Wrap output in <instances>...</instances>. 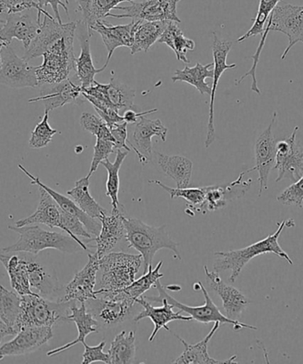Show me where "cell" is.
<instances>
[{"instance_id": "6da1fadb", "label": "cell", "mask_w": 303, "mask_h": 364, "mask_svg": "<svg viewBox=\"0 0 303 364\" xmlns=\"http://www.w3.org/2000/svg\"><path fill=\"white\" fill-rule=\"evenodd\" d=\"M270 31H278L285 35L288 38V46L285 48L281 59L285 60L294 45L302 42L303 43V6H296L289 4V3L280 0L277 3L276 8L271 13L269 22H268L262 35V38L256 49L255 55H253V66L248 73H245L241 79L236 81L235 85L241 84L246 77H252L251 90L257 95H260V90L257 82V66L260 61V56L262 54L264 46H265L266 38Z\"/></svg>"}, {"instance_id": "7a4b0ae2", "label": "cell", "mask_w": 303, "mask_h": 364, "mask_svg": "<svg viewBox=\"0 0 303 364\" xmlns=\"http://www.w3.org/2000/svg\"><path fill=\"white\" fill-rule=\"evenodd\" d=\"M287 226H288V228H294L295 226L294 221L292 219H285L272 235H270L266 238L246 247L244 249L214 253L216 261L214 264V270L219 274L230 271L231 275L228 280L231 282H235L250 261L257 256L268 253L275 254V255L281 257L292 266L294 262H292L291 257H289L287 252H284V250L280 245V242H278L282 232Z\"/></svg>"}, {"instance_id": "3957f363", "label": "cell", "mask_w": 303, "mask_h": 364, "mask_svg": "<svg viewBox=\"0 0 303 364\" xmlns=\"http://www.w3.org/2000/svg\"><path fill=\"white\" fill-rule=\"evenodd\" d=\"M126 229V240L128 248L138 252L143 259V272L147 273L155 255L160 250L167 249L174 252L175 259L182 260L178 245L169 235L165 225L155 228L136 218L124 217Z\"/></svg>"}, {"instance_id": "277c9868", "label": "cell", "mask_w": 303, "mask_h": 364, "mask_svg": "<svg viewBox=\"0 0 303 364\" xmlns=\"http://www.w3.org/2000/svg\"><path fill=\"white\" fill-rule=\"evenodd\" d=\"M9 230L18 233L19 239L15 245L1 250L2 253L26 252L38 255L45 250H56L62 253H77L84 250L82 246L69 235L50 232L38 225L9 226Z\"/></svg>"}, {"instance_id": "5b68a950", "label": "cell", "mask_w": 303, "mask_h": 364, "mask_svg": "<svg viewBox=\"0 0 303 364\" xmlns=\"http://www.w3.org/2000/svg\"><path fill=\"white\" fill-rule=\"evenodd\" d=\"M75 34L60 38L43 55V63L37 66L40 86L62 82L76 73V56L74 55Z\"/></svg>"}, {"instance_id": "8992f818", "label": "cell", "mask_w": 303, "mask_h": 364, "mask_svg": "<svg viewBox=\"0 0 303 364\" xmlns=\"http://www.w3.org/2000/svg\"><path fill=\"white\" fill-rule=\"evenodd\" d=\"M143 256L111 252L99 261V284L104 291H119L131 285L143 266Z\"/></svg>"}, {"instance_id": "52a82bcc", "label": "cell", "mask_w": 303, "mask_h": 364, "mask_svg": "<svg viewBox=\"0 0 303 364\" xmlns=\"http://www.w3.org/2000/svg\"><path fill=\"white\" fill-rule=\"evenodd\" d=\"M72 301H52L40 294L22 296V312L17 326L21 331L29 327H54L67 321Z\"/></svg>"}, {"instance_id": "ba28073f", "label": "cell", "mask_w": 303, "mask_h": 364, "mask_svg": "<svg viewBox=\"0 0 303 364\" xmlns=\"http://www.w3.org/2000/svg\"><path fill=\"white\" fill-rule=\"evenodd\" d=\"M199 286L201 291L203 292L204 298H205V304L200 306H189L184 305L181 302L177 301L175 299L172 298V296L169 295L161 284L160 280H158L155 284V288L158 291V296H144L148 301L156 302L158 299H165L167 301L174 306L175 309H178L181 312L188 314L189 316L192 317L194 321L201 323H216L219 321L221 324H231L234 327V331H241L243 328H248L250 330L257 331V328L252 325L243 323L241 321L231 320L224 314H221L219 309H218L216 304L214 303L212 299H211L209 291L204 287L201 282H197Z\"/></svg>"}, {"instance_id": "9c48e42d", "label": "cell", "mask_w": 303, "mask_h": 364, "mask_svg": "<svg viewBox=\"0 0 303 364\" xmlns=\"http://www.w3.org/2000/svg\"><path fill=\"white\" fill-rule=\"evenodd\" d=\"M0 60V83L2 85L16 90L40 86L37 67L30 65L27 60L17 55L11 45L1 44Z\"/></svg>"}, {"instance_id": "30bf717a", "label": "cell", "mask_w": 303, "mask_h": 364, "mask_svg": "<svg viewBox=\"0 0 303 364\" xmlns=\"http://www.w3.org/2000/svg\"><path fill=\"white\" fill-rule=\"evenodd\" d=\"M179 0H145L137 3L132 2L131 6H117V10H122L124 14L116 15L110 14L108 17L117 19L130 18L135 21L146 22H162L172 21L181 23L177 15V3Z\"/></svg>"}, {"instance_id": "8fae6325", "label": "cell", "mask_w": 303, "mask_h": 364, "mask_svg": "<svg viewBox=\"0 0 303 364\" xmlns=\"http://www.w3.org/2000/svg\"><path fill=\"white\" fill-rule=\"evenodd\" d=\"M82 92L97 99L107 107L115 109L119 114L135 108L133 101L136 98V90L115 77H111L110 83L108 84H100L95 81L91 87L82 88Z\"/></svg>"}, {"instance_id": "7c38bea8", "label": "cell", "mask_w": 303, "mask_h": 364, "mask_svg": "<svg viewBox=\"0 0 303 364\" xmlns=\"http://www.w3.org/2000/svg\"><path fill=\"white\" fill-rule=\"evenodd\" d=\"M298 129L299 127H295L287 139L277 143V160L274 168L278 173L276 182L284 179L296 182L303 176V147L296 143Z\"/></svg>"}, {"instance_id": "4fadbf2b", "label": "cell", "mask_w": 303, "mask_h": 364, "mask_svg": "<svg viewBox=\"0 0 303 364\" xmlns=\"http://www.w3.org/2000/svg\"><path fill=\"white\" fill-rule=\"evenodd\" d=\"M276 119L277 112H275L269 126L257 137L255 144V167L248 169L249 172L258 171L259 196H262L264 190H268L270 172L276 165L277 142L272 132Z\"/></svg>"}, {"instance_id": "5bb4252c", "label": "cell", "mask_w": 303, "mask_h": 364, "mask_svg": "<svg viewBox=\"0 0 303 364\" xmlns=\"http://www.w3.org/2000/svg\"><path fill=\"white\" fill-rule=\"evenodd\" d=\"M99 257L97 253L88 255V262L82 270L77 272L72 282L65 288V294L59 301H79L84 303L97 299V291H94L99 273Z\"/></svg>"}, {"instance_id": "9a60e30c", "label": "cell", "mask_w": 303, "mask_h": 364, "mask_svg": "<svg viewBox=\"0 0 303 364\" xmlns=\"http://www.w3.org/2000/svg\"><path fill=\"white\" fill-rule=\"evenodd\" d=\"M248 173V171L242 172L235 181L225 185L205 186L206 200L196 208L195 212L206 214L209 211L220 210L226 208L231 201L244 197L253 182L252 179L243 181L244 176Z\"/></svg>"}, {"instance_id": "2e32d148", "label": "cell", "mask_w": 303, "mask_h": 364, "mask_svg": "<svg viewBox=\"0 0 303 364\" xmlns=\"http://www.w3.org/2000/svg\"><path fill=\"white\" fill-rule=\"evenodd\" d=\"M214 41L212 45L214 55V80L212 93L210 95L209 119L207 124L206 139L205 141L206 148H209L216 141V127H214V100L219 84L221 77L226 70L234 69L237 67L236 63L228 65L227 58L230 53L233 41L221 40L216 33H214Z\"/></svg>"}, {"instance_id": "e0dca14e", "label": "cell", "mask_w": 303, "mask_h": 364, "mask_svg": "<svg viewBox=\"0 0 303 364\" xmlns=\"http://www.w3.org/2000/svg\"><path fill=\"white\" fill-rule=\"evenodd\" d=\"M43 16L37 37L24 54L23 58L28 62L43 56L48 49L60 38L76 34L77 23H60L55 17Z\"/></svg>"}, {"instance_id": "ac0fdd59", "label": "cell", "mask_w": 303, "mask_h": 364, "mask_svg": "<svg viewBox=\"0 0 303 364\" xmlns=\"http://www.w3.org/2000/svg\"><path fill=\"white\" fill-rule=\"evenodd\" d=\"M136 303L132 300L118 299L101 294H97V299L86 302L87 310L97 318L99 325L108 328L123 323Z\"/></svg>"}, {"instance_id": "d6986e66", "label": "cell", "mask_w": 303, "mask_h": 364, "mask_svg": "<svg viewBox=\"0 0 303 364\" xmlns=\"http://www.w3.org/2000/svg\"><path fill=\"white\" fill-rule=\"evenodd\" d=\"M167 128L160 119H150L146 117H141L133 129V143L128 140V144L138 157L141 164H147L153 160V136L160 137L163 142L167 141Z\"/></svg>"}, {"instance_id": "ffe728a7", "label": "cell", "mask_w": 303, "mask_h": 364, "mask_svg": "<svg viewBox=\"0 0 303 364\" xmlns=\"http://www.w3.org/2000/svg\"><path fill=\"white\" fill-rule=\"evenodd\" d=\"M74 77H70L60 83L42 85L40 95L30 99L29 102H43L45 111L48 112L61 108L68 104L83 102V99H81V97H83L82 87L73 80Z\"/></svg>"}, {"instance_id": "44dd1931", "label": "cell", "mask_w": 303, "mask_h": 364, "mask_svg": "<svg viewBox=\"0 0 303 364\" xmlns=\"http://www.w3.org/2000/svg\"><path fill=\"white\" fill-rule=\"evenodd\" d=\"M204 270L207 284L211 291L220 296L226 316L231 320L238 321L249 306L250 300L248 296L233 286L225 284L216 271H209L206 266L204 267Z\"/></svg>"}, {"instance_id": "7402d4cb", "label": "cell", "mask_w": 303, "mask_h": 364, "mask_svg": "<svg viewBox=\"0 0 303 364\" xmlns=\"http://www.w3.org/2000/svg\"><path fill=\"white\" fill-rule=\"evenodd\" d=\"M54 337L53 327L24 328L15 338L0 348V360L6 356H18L36 351Z\"/></svg>"}, {"instance_id": "603a6c76", "label": "cell", "mask_w": 303, "mask_h": 364, "mask_svg": "<svg viewBox=\"0 0 303 364\" xmlns=\"http://www.w3.org/2000/svg\"><path fill=\"white\" fill-rule=\"evenodd\" d=\"M41 23L35 20L28 13L12 14L1 19L0 41L1 44L10 45L13 38L22 42L23 48L27 49L31 42L37 37Z\"/></svg>"}, {"instance_id": "cb8c5ba5", "label": "cell", "mask_w": 303, "mask_h": 364, "mask_svg": "<svg viewBox=\"0 0 303 364\" xmlns=\"http://www.w3.org/2000/svg\"><path fill=\"white\" fill-rule=\"evenodd\" d=\"M158 303L163 304V306L160 307H154L151 306L150 301L143 296L136 300V303L139 304L141 306L143 307L142 312H140L135 317L136 323L142 321L144 318H150L151 321L154 323V330L153 333L150 336L149 341L153 342L154 338H156L158 331L161 328H165L167 331H170V328H168L167 324L174 321H192V316H182L181 311L178 313H175L172 309H175L174 306H172L170 303L167 301V299H158Z\"/></svg>"}, {"instance_id": "d4e9b609", "label": "cell", "mask_w": 303, "mask_h": 364, "mask_svg": "<svg viewBox=\"0 0 303 364\" xmlns=\"http://www.w3.org/2000/svg\"><path fill=\"white\" fill-rule=\"evenodd\" d=\"M125 215L123 212L111 211V215H104L99 220L101 221V229L97 237H95L97 242V255L101 259L107 254L111 253L112 250L121 242L126 237V229L124 223Z\"/></svg>"}, {"instance_id": "484cf974", "label": "cell", "mask_w": 303, "mask_h": 364, "mask_svg": "<svg viewBox=\"0 0 303 364\" xmlns=\"http://www.w3.org/2000/svg\"><path fill=\"white\" fill-rule=\"evenodd\" d=\"M76 33L80 43V55L76 59V73L81 87L87 88L94 85L95 75L103 73L107 66L104 65L101 69L95 68L91 55L90 38L92 36L87 24L83 20L77 22Z\"/></svg>"}, {"instance_id": "4316f807", "label": "cell", "mask_w": 303, "mask_h": 364, "mask_svg": "<svg viewBox=\"0 0 303 364\" xmlns=\"http://www.w3.org/2000/svg\"><path fill=\"white\" fill-rule=\"evenodd\" d=\"M136 21L126 24V26H111L104 21H99L90 28V35L93 31H97L103 38L105 47L107 48L108 58L105 66H108L116 49L121 47L132 48L133 43V33H135Z\"/></svg>"}, {"instance_id": "83f0119b", "label": "cell", "mask_w": 303, "mask_h": 364, "mask_svg": "<svg viewBox=\"0 0 303 364\" xmlns=\"http://www.w3.org/2000/svg\"><path fill=\"white\" fill-rule=\"evenodd\" d=\"M221 323L216 321L214 323L212 330L206 335V337L202 341L196 343V344H189L184 339L180 337L177 334L174 333L179 341L184 346V351L181 355L175 359L172 363L175 364H221V363H237L235 360L238 358V355H233L231 358L224 360H219L212 358L209 353V344L211 339L219 330Z\"/></svg>"}, {"instance_id": "f1b7e54d", "label": "cell", "mask_w": 303, "mask_h": 364, "mask_svg": "<svg viewBox=\"0 0 303 364\" xmlns=\"http://www.w3.org/2000/svg\"><path fill=\"white\" fill-rule=\"evenodd\" d=\"M40 198L36 211L26 218L16 222V226L41 224L50 228H59L65 231L62 222V208L47 191L40 187Z\"/></svg>"}, {"instance_id": "f546056e", "label": "cell", "mask_w": 303, "mask_h": 364, "mask_svg": "<svg viewBox=\"0 0 303 364\" xmlns=\"http://www.w3.org/2000/svg\"><path fill=\"white\" fill-rule=\"evenodd\" d=\"M22 312V296L0 286V335L1 341L6 336H15L21 331L17 326Z\"/></svg>"}, {"instance_id": "4dcf8cb0", "label": "cell", "mask_w": 303, "mask_h": 364, "mask_svg": "<svg viewBox=\"0 0 303 364\" xmlns=\"http://www.w3.org/2000/svg\"><path fill=\"white\" fill-rule=\"evenodd\" d=\"M67 321H72L75 323L79 335L75 341L68 343V344L60 346V348L50 350L47 353L48 356H54L57 353L65 351V350L72 348L77 344H83L88 335L97 331L99 325L97 318L87 310L86 302L81 303V306L77 307L75 301H72L70 306V312L67 316Z\"/></svg>"}, {"instance_id": "1f68e13d", "label": "cell", "mask_w": 303, "mask_h": 364, "mask_svg": "<svg viewBox=\"0 0 303 364\" xmlns=\"http://www.w3.org/2000/svg\"><path fill=\"white\" fill-rule=\"evenodd\" d=\"M18 168L28 176V178L31 180V185H36L47 191V192L54 198L55 200L57 203L62 210L77 215V217L80 219L81 222L83 223L84 225L86 226V229L92 235H94V237H97L99 235V233L101 232V224H99L94 218H91L89 215L84 213V212L77 206L75 201H74L72 198L63 196V194L56 192V191L53 190L50 187L45 186V183L40 181V178H37V176H34L33 174H31V173L28 171L23 165L19 164Z\"/></svg>"}, {"instance_id": "d6a6232c", "label": "cell", "mask_w": 303, "mask_h": 364, "mask_svg": "<svg viewBox=\"0 0 303 364\" xmlns=\"http://www.w3.org/2000/svg\"><path fill=\"white\" fill-rule=\"evenodd\" d=\"M155 154L162 172L174 180L178 188L189 186L193 171V164L189 159L181 155Z\"/></svg>"}, {"instance_id": "836d02e7", "label": "cell", "mask_w": 303, "mask_h": 364, "mask_svg": "<svg viewBox=\"0 0 303 364\" xmlns=\"http://www.w3.org/2000/svg\"><path fill=\"white\" fill-rule=\"evenodd\" d=\"M163 262L160 261L157 264L155 269H153V264H150L149 270L144 274L138 280H136L131 285L124 289H119V291H101V294L111 296V298L118 299H129L136 302L144 293L153 288L158 280L164 277V274L160 273V268Z\"/></svg>"}, {"instance_id": "e575fe53", "label": "cell", "mask_w": 303, "mask_h": 364, "mask_svg": "<svg viewBox=\"0 0 303 364\" xmlns=\"http://www.w3.org/2000/svg\"><path fill=\"white\" fill-rule=\"evenodd\" d=\"M171 21H162V22H146V21H136L135 33H133V43L131 48V54L137 53H147L153 45L160 40L161 35Z\"/></svg>"}, {"instance_id": "d590c367", "label": "cell", "mask_w": 303, "mask_h": 364, "mask_svg": "<svg viewBox=\"0 0 303 364\" xmlns=\"http://www.w3.org/2000/svg\"><path fill=\"white\" fill-rule=\"evenodd\" d=\"M0 261L8 272L11 287L21 296L34 295L28 274L27 260L20 259L18 256L8 257L1 253Z\"/></svg>"}, {"instance_id": "8d00e7d4", "label": "cell", "mask_w": 303, "mask_h": 364, "mask_svg": "<svg viewBox=\"0 0 303 364\" xmlns=\"http://www.w3.org/2000/svg\"><path fill=\"white\" fill-rule=\"evenodd\" d=\"M214 63H207L206 65L197 63L195 66H185L183 70H176L172 77V82L188 83L192 85L201 95H210L212 93V87L206 82L207 77L214 79Z\"/></svg>"}, {"instance_id": "74e56055", "label": "cell", "mask_w": 303, "mask_h": 364, "mask_svg": "<svg viewBox=\"0 0 303 364\" xmlns=\"http://www.w3.org/2000/svg\"><path fill=\"white\" fill-rule=\"evenodd\" d=\"M89 176L80 178L75 183V187L67 192V196L72 198L84 213L94 219H100L108 214L105 208L101 206L91 196L89 192Z\"/></svg>"}, {"instance_id": "f35d334b", "label": "cell", "mask_w": 303, "mask_h": 364, "mask_svg": "<svg viewBox=\"0 0 303 364\" xmlns=\"http://www.w3.org/2000/svg\"><path fill=\"white\" fill-rule=\"evenodd\" d=\"M158 43L165 44L175 52L176 58L178 61L184 63H189L190 61L187 58V53L189 50H194L196 47L195 42L186 38L183 35L181 28L179 27L178 23L169 22L167 29L161 35Z\"/></svg>"}, {"instance_id": "ab89813d", "label": "cell", "mask_w": 303, "mask_h": 364, "mask_svg": "<svg viewBox=\"0 0 303 364\" xmlns=\"http://www.w3.org/2000/svg\"><path fill=\"white\" fill-rule=\"evenodd\" d=\"M27 267L31 288L36 289L38 294L50 299L55 293H57L58 279L53 277L47 268L40 263L28 260Z\"/></svg>"}, {"instance_id": "60d3db41", "label": "cell", "mask_w": 303, "mask_h": 364, "mask_svg": "<svg viewBox=\"0 0 303 364\" xmlns=\"http://www.w3.org/2000/svg\"><path fill=\"white\" fill-rule=\"evenodd\" d=\"M136 332L122 331L111 342L109 355L111 364H128L135 362L136 355Z\"/></svg>"}, {"instance_id": "b9f144b4", "label": "cell", "mask_w": 303, "mask_h": 364, "mask_svg": "<svg viewBox=\"0 0 303 364\" xmlns=\"http://www.w3.org/2000/svg\"><path fill=\"white\" fill-rule=\"evenodd\" d=\"M129 151H123L122 150L117 151L116 153V160L114 162H111L109 159L101 162V165L104 166L108 172V178L106 182V196L111 198L112 211L121 210L122 205L119 203V186H121V181H119V171H121L123 162L125 159L128 156Z\"/></svg>"}, {"instance_id": "7bdbcfd3", "label": "cell", "mask_w": 303, "mask_h": 364, "mask_svg": "<svg viewBox=\"0 0 303 364\" xmlns=\"http://www.w3.org/2000/svg\"><path fill=\"white\" fill-rule=\"evenodd\" d=\"M149 183H154L158 186L161 187L165 192L170 194L171 199L175 198H182L187 203V206L189 210H187V213H195L197 208H199L201 204L206 200V189L204 187H197V188H172L167 186L164 185L160 180H150Z\"/></svg>"}, {"instance_id": "ee69618b", "label": "cell", "mask_w": 303, "mask_h": 364, "mask_svg": "<svg viewBox=\"0 0 303 364\" xmlns=\"http://www.w3.org/2000/svg\"><path fill=\"white\" fill-rule=\"evenodd\" d=\"M280 1V0H260L258 12L253 21V26L250 28L248 33L238 38V42L245 41L249 38L257 36V35H263L268 22H269L271 13L273 12Z\"/></svg>"}, {"instance_id": "f6af8a7d", "label": "cell", "mask_w": 303, "mask_h": 364, "mask_svg": "<svg viewBox=\"0 0 303 364\" xmlns=\"http://www.w3.org/2000/svg\"><path fill=\"white\" fill-rule=\"evenodd\" d=\"M80 125L83 129L91 133L97 139L111 140L115 142L110 128L100 116L90 112H83L80 117Z\"/></svg>"}, {"instance_id": "bcb514c9", "label": "cell", "mask_w": 303, "mask_h": 364, "mask_svg": "<svg viewBox=\"0 0 303 364\" xmlns=\"http://www.w3.org/2000/svg\"><path fill=\"white\" fill-rule=\"evenodd\" d=\"M36 9L38 12L37 19L41 23V17L51 15L41 8L36 0H0V12L1 15H12V14L23 13L27 10Z\"/></svg>"}, {"instance_id": "7dc6e473", "label": "cell", "mask_w": 303, "mask_h": 364, "mask_svg": "<svg viewBox=\"0 0 303 364\" xmlns=\"http://www.w3.org/2000/svg\"><path fill=\"white\" fill-rule=\"evenodd\" d=\"M49 112L45 111L43 119L31 133V139L29 141V146L33 149H41L48 146L51 142L53 136L57 133V130L52 129L48 122Z\"/></svg>"}, {"instance_id": "c3c4849f", "label": "cell", "mask_w": 303, "mask_h": 364, "mask_svg": "<svg viewBox=\"0 0 303 364\" xmlns=\"http://www.w3.org/2000/svg\"><path fill=\"white\" fill-rule=\"evenodd\" d=\"M136 0H93L92 1L89 20L87 22L88 29L99 21H104L110 15L111 10L117 9L118 5L123 2H135Z\"/></svg>"}, {"instance_id": "681fc988", "label": "cell", "mask_w": 303, "mask_h": 364, "mask_svg": "<svg viewBox=\"0 0 303 364\" xmlns=\"http://www.w3.org/2000/svg\"><path fill=\"white\" fill-rule=\"evenodd\" d=\"M115 153V142L111 140L97 139V144L94 146L93 161H92L89 173L88 176H91L97 171L99 165L101 164L105 160L109 159L111 154Z\"/></svg>"}, {"instance_id": "f907efd6", "label": "cell", "mask_w": 303, "mask_h": 364, "mask_svg": "<svg viewBox=\"0 0 303 364\" xmlns=\"http://www.w3.org/2000/svg\"><path fill=\"white\" fill-rule=\"evenodd\" d=\"M277 200L285 206L294 205L298 208H303V176L298 181L284 190L277 197Z\"/></svg>"}, {"instance_id": "816d5d0a", "label": "cell", "mask_w": 303, "mask_h": 364, "mask_svg": "<svg viewBox=\"0 0 303 364\" xmlns=\"http://www.w3.org/2000/svg\"><path fill=\"white\" fill-rule=\"evenodd\" d=\"M84 348L83 353L82 364H89L95 362H101L107 364H111V356L109 353H104V348L106 346V342L101 341L100 344L95 346H90L86 342L82 344Z\"/></svg>"}, {"instance_id": "f5cc1de1", "label": "cell", "mask_w": 303, "mask_h": 364, "mask_svg": "<svg viewBox=\"0 0 303 364\" xmlns=\"http://www.w3.org/2000/svg\"><path fill=\"white\" fill-rule=\"evenodd\" d=\"M128 123L124 122L110 129L112 136H114L115 139V153L122 149L131 151V149H130L128 144H126V143L128 142Z\"/></svg>"}, {"instance_id": "db71d44e", "label": "cell", "mask_w": 303, "mask_h": 364, "mask_svg": "<svg viewBox=\"0 0 303 364\" xmlns=\"http://www.w3.org/2000/svg\"><path fill=\"white\" fill-rule=\"evenodd\" d=\"M95 111H97L98 115L104 120L105 123H106L110 129L115 125L119 124V123L125 122L124 117L119 114V113L114 109H95Z\"/></svg>"}, {"instance_id": "11a10c76", "label": "cell", "mask_w": 303, "mask_h": 364, "mask_svg": "<svg viewBox=\"0 0 303 364\" xmlns=\"http://www.w3.org/2000/svg\"><path fill=\"white\" fill-rule=\"evenodd\" d=\"M40 4L41 8L43 6H51L53 11L55 13V19L58 21L60 23H62L61 16H60L59 6H62L65 9L67 16H69V9L67 5H69V0H36Z\"/></svg>"}, {"instance_id": "9f6ffc18", "label": "cell", "mask_w": 303, "mask_h": 364, "mask_svg": "<svg viewBox=\"0 0 303 364\" xmlns=\"http://www.w3.org/2000/svg\"><path fill=\"white\" fill-rule=\"evenodd\" d=\"M158 112L157 108H154L153 109H149V111L143 112H136L133 111V109H128L124 113V119L125 122L128 123V124H136V123L139 122L141 117L145 116L147 114H150V113H154Z\"/></svg>"}, {"instance_id": "6f0895ef", "label": "cell", "mask_w": 303, "mask_h": 364, "mask_svg": "<svg viewBox=\"0 0 303 364\" xmlns=\"http://www.w3.org/2000/svg\"><path fill=\"white\" fill-rule=\"evenodd\" d=\"M76 1L77 9L82 13L84 22L87 23L88 20H89L91 5L93 0H76Z\"/></svg>"}, {"instance_id": "680465c9", "label": "cell", "mask_w": 303, "mask_h": 364, "mask_svg": "<svg viewBox=\"0 0 303 364\" xmlns=\"http://www.w3.org/2000/svg\"><path fill=\"white\" fill-rule=\"evenodd\" d=\"M181 1V0H179V2Z\"/></svg>"}]
</instances>
